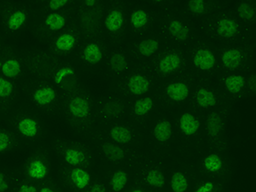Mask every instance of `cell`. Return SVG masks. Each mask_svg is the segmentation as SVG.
<instances>
[{"mask_svg": "<svg viewBox=\"0 0 256 192\" xmlns=\"http://www.w3.org/2000/svg\"><path fill=\"white\" fill-rule=\"evenodd\" d=\"M195 66L201 70H211L215 66V57L208 50H198L194 56Z\"/></svg>", "mask_w": 256, "mask_h": 192, "instance_id": "6da1fadb", "label": "cell"}, {"mask_svg": "<svg viewBox=\"0 0 256 192\" xmlns=\"http://www.w3.org/2000/svg\"><path fill=\"white\" fill-rule=\"evenodd\" d=\"M70 111L73 116L76 118H85L89 115L90 112V105L87 99L80 97L74 98L70 101L69 105Z\"/></svg>", "mask_w": 256, "mask_h": 192, "instance_id": "7a4b0ae2", "label": "cell"}, {"mask_svg": "<svg viewBox=\"0 0 256 192\" xmlns=\"http://www.w3.org/2000/svg\"><path fill=\"white\" fill-rule=\"evenodd\" d=\"M180 129L186 136H191L198 132L200 127V122L196 119L194 115L190 113H184L180 117Z\"/></svg>", "mask_w": 256, "mask_h": 192, "instance_id": "3957f363", "label": "cell"}, {"mask_svg": "<svg viewBox=\"0 0 256 192\" xmlns=\"http://www.w3.org/2000/svg\"><path fill=\"white\" fill-rule=\"evenodd\" d=\"M128 86L132 94L142 95L149 91V82L146 77L136 74L129 79Z\"/></svg>", "mask_w": 256, "mask_h": 192, "instance_id": "277c9868", "label": "cell"}, {"mask_svg": "<svg viewBox=\"0 0 256 192\" xmlns=\"http://www.w3.org/2000/svg\"><path fill=\"white\" fill-rule=\"evenodd\" d=\"M166 94L173 101H183L189 96V88L184 83H173L166 87Z\"/></svg>", "mask_w": 256, "mask_h": 192, "instance_id": "5b68a950", "label": "cell"}, {"mask_svg": "<svg viewBox=\"0 0 256 192\" xmlns=\"http://www.w3.org/2000/svg\"><path fill=\"white\" fill-rule=\"evenodd\" d=\"M181 59L176 53H172L163 57L159 63V70L162 73H169L179 69Z\"/></svg>", "mask_w": 256, "mask_h": 192, "instance_id": "8992f818", "label": "cell"}, {"mask_svg": "<svg viewBox=\"0 0 256 192\" xmlns=\"http://www.w3.org/2000/svg\"><path fill=\"white\" fill-rule=\"evenodd\" d=\"M238 24L232 19H222L219 21L217 33L223 38H232L238 33Z\"/></svg>", "mask_w": 256, "mask_h": 192, "instance_id": "52a82bcc", "label": "cell"}, {"mask_svg": "<svg viewBox=\"0 0 256 192\" xmlns=\"http://www.w3.org/2000/svg\"><path fill=\"white\" fill-rule=\"evenodd\" d=\"M222 128H223V122L220 115L216 112H212L207 118V131L208 135L212 138L218 136Z\"/></svg>", "mask_w": 256, "mask_h": 192, "instance_id": "ba28073f", "label": "cell"}, {"mask_svg": "<svg viewBox=\"0 0 256 192\" xmlns=\"http://www.w3.org/2000/svg\"><path fill=\"white\" fill-rule=\"evenodd\" d=\"M55 98V92L52 87L40 88L34 93L35 101L40 106L50 105Z\"/></svg>", "mask_w": 256, "mask_h": 192, "instance_id": "9c48e42d", "label": "cell"}, {"mask_svg": "<svg viewBox=\"0 0 256 192\" xmlns=\"http://www.w3.org/2000/svg\"><path fill=\"white\" fill-rule=\"evenodd\" d=\"M102 150L105 157L111 161H121L124 159V150L121 147L115 145L114 143H104L102 145Z\"/></svg>", "mask_w": 256, "mask_h": 192, "instance_id": "30bf717a", "label": "cell"}, {"mask_svg": "<svg viewBox=\"0 0 256 192\" xmlns=\"http://www.w3.org/2000/svg\"><path fill=\"white\" fill-rule=\"evenodd\" d=\"M70 178L73 181V185L80 190L86 188L90 183V175L81 168H77L73 169L71 172Z\"/></svg>", "mask_w": 256, "mask_h": 192, "instance_id": "8fae6325", "label": "cell"}, {"mask_svg": "<svg viewBox=\"0 0 256 192\" xmlns=\"http://www.w3.org/2000/svg\"><path fill=\"white\" fill-rule=\"evenodd\" d=\"M18 131L23 136L34 138L38 133V124L32 118H24L18 123Z\"/></svg>", "mask_w": 256, "mask_h": 192, "instance_id": "7c38bea8", "label": "cell"}, {"mask_svg": "<svg viewBox=\"0 0 256 192\" xmlns=\"http://www.w3.org/2000/svg\"><path fill=\"white\" fill-rule=\"evenodd\" d=\"M242 59V55L238 50L232 49L226 51L222 56V62L226 68L230 70H236L238 68Z\"/></svg>", "mask_w": 256, "mask_h": 192, "instance_id": "4fadbf2b", "label": "cell"}, {"mask_svg": "<svg viewBox=\"0 0 256 192\" xmlns=\"http://www.w3.org/2000/svg\"><path fill=\"white\" fill-rule=\"evenodd\" d=\"M154 136L159 142H166L172 136V125L168 121L158 123L154 129Z\"/></svg>", "mask_w": 256, "mask_h": 192, "instance_id": "5bb4252c", "label": "cell"}, {"mask_svg": "<svg viewBox=\"0 0 256 192\" xmlns=\"http://www.w3.org/2000/svg\"><path fill=\"white\" fill-rule=\"evenodd\" d=\"M28 175L32 178L43 179L47 175V167L40 160H35L28 166Z\"/></svg>", "mask_w": 256, "mask_h": 192, "instance_id": "9a60e30c", "label": "cell"}, {"mask_svg": "<svg viewBox=\"0 0 256 192\" xmlns=\"http://www.w3.org/2000/svg\"><path fill=\"white\" fill-rule=\"evenodd\" d=\"M123 15L121 11H112L105 19V26L108 30L116 32L121 29L123 25Z\"/></svg>", "mask_w": 256, "mask_h": 192, "instance_id": "2e32d148", "label": "cell"}, {"mask_svg": "<svg viewBox=\"0 0 256 192\" xmlns=\"http://www.w3.org/2000/svg\"><path fill=\"white\" fill-rule=\"evenodd\" d=\"M83 54L84 59L91 64L99 63L103 58V54L99 46L94 43L87 45V47L84 50Z\"/></svg>", "mask_w": 256, "mask_h": 192, "instance_id": "e0dca14e", "label": "cell"}, {"mask_svg": "<svg viewBox=\"0 0 256 192\" xmlns=\"http://www.w3.org/2000/svg\"><path fill=\"white\" fill-rule=\"evenodd\" d=\"M197 102L198 105L202 108L213 107L217 104V100L212 91H208L204 88H201L197 93Z\"/></svg>", "mask_w": 256, "mask_h": 192, "instance_id": "ac0fdd59", "label": "cell"}, {"mask_svg": "<svg viewBox=\"0 0 256 192\" xmlns=\"http://www.w3.org/2000/svg\"><path fill=\"white\" fill-rule=\"evenodd\" d=\"M110 136L119 143H128L132 140V133L125 126H114L110 131Z\"/></svg>", "mask_w": 256, "mask_h": 192, "instance_id": "d6986e66", "label": "cell"}, {"mask_svg": "<svg viewBox=\"0 0 256 192\" xmlns=\"http://www.w3.org/2000/svg\"><path fill=\"white\" fill-rule=\"evenodd\" d=\"M170 34L175 37L177 39L184 41L188 38V35L190 33V29L185 26H183L180 21H173L169 25L168 28Z\"/></svg>", "mask_w": 256, "mask_h": 192, "instance_id": "ffe728a7", "label": "cell"}, {"mask_svg": "<svg viewBox=\"0 0 256 192\" xmlns=\"http://www.w3.org/2000/svg\"><path fill=\"white\" fill-rule=\"evenodd\" d=\"M225 87L231 93L236 94L242 90L245 85V80L240 75H232L225 79Z\"/></svg>", "mask_w": 256, "mask_h": 192, "instance_id": "44dd1931", "label": "cell"}, {"mask_svg": "<svg viewBox=\"0 0 256 192\" xmlns=\"http://www.w3.org/2000/svg\"><path fill=\"white\" fill-rule=\"evenodd\" d=\"M1 70H2V73H4V76L8 77V78H15V77L18 76L19 73H21V64L18 60H7L2 65Z\"/></svg>", "mask_w": 256, "mask_h": 192, "instance_id": "7402d4cb", "label": "cell"}, {"mask_svg": "<svg viewBox=\"0 0 256 192\" xmlns=\"http://www.w3.org/2000/svg\"><path fill=\"white\" fill-rule=\"evenodd\" d=\"M65 23H66L65 18L63 17L62 15L57 13L48 15V17L45 19V24L53 31H57L62 29L65 26Z\"/></svg>", "mask_w": 256, "mask_h": 192, "instance_id": "603a6c76", "label": "cell"}, {"mask_svg": "<svg viewBox=\"0 0 256 192\" xmlns=\"http://www.w3.org/2000/svg\"><path fill=\"white\" fill-rule=\"evenodd\" d=\"M171 187L174 192H184L188 188V181L184 175L177 172L172 177L171 179Z\"/></svg>", "mask_w": 256, "mask_h": 192, "instance_id": "cb8c5ba5", "label": "cell"}, {"mask_svg": "<svg viewBox=\"0 0 256 192\" xmlns=\"http://www.w3.org/2000/svg\"><path fill=\"white\" fill-rule=\"evenodd\" d=\"M74 45H75V38L73 35L69 34L61 35L55 41L56 48L62 52H69L70 50L73 49Z\"/></svg>", "mask_w": 256, "mask_h": 192, "instance_id": "d4e9b609", "label": "cell"}, {"mask_svg": "<svg viewBox=\"0 0 256 192\" xmlns=\"http://www.w3.org/2000/svg\"><path fill=\"white\" fill-rule=\"evenodd\" d=\"M85 154L75 149H68L64 154V159L69 164L76 166L85 161Z\"/></svg>", "mask_w": 256, "mask_h": 192, "instance_id": "484cf974", "label": "cell"}, {"mask_svg": "<svg viewBox=\"0 0 256 192\" xmlns=\"http://www.w3.org/2000/svg\"><path fill=\"white\" fill-rule=\"evenodd\" d=\"M158 48H159L158 42L155 39H150V38L143 40L139 46V52L145 56H151L157 52Z\"/></svg>", "mask_w": 256, "mask_h": 192, "instance_id": "4316f807", "label": "cell"}, {"mask_svg": "<svg viewBox=\"0 0 256 192\" xmlns=\"http://www.w3.org/2000/svg\"><path fill=\"white\" fill-rule=\"evenodd\" d=\"M128 183V175L123 171H117L113 175L111 178L110 185L113 191L115 192H121Z\"/></svg>", "mask_w": 256, "mask_h": 192, "instance_id": "83f0119b", "label": "cell"}, {"mask_svg": "<svg viewBox=\"0 0 256 192\" xmlns=\"http://www.w3.org/2000/svg\"><path fill=\"white\" fill-rule=\"evenodd\" d=\"M146 181L151 186L162 188L165 185V177L162 172L156 169H152L146 176Z\"/></svg>", "mask_w": 256, "mask_h": 192, "instance_id": "f1b7e54d", "label": "cell"}, {"mask_svg": "<svg viewBox=\"0 0 256 192\" xmlns=\"http://www.w3.org/2000/svg\"><path fill=\"white\" fill-rule=\"evenodd\" d=\"M27 17L24 12L18 11L11 15L8 20V27L12 31H17L21 26L24 24Z\"/></svg>", "mask_w": 256, "mask_h": 192, "instance_id": "f546056e", "label": "cell"}, {"mask_svg": "<svg viewBox=\"0 0 256 192\" xmlns=\"http://www.w3.org/2000/svg\"><path fill=\"white\" fill-rule=\"evenodd\" d=\"M223 162L220 157L216 154H211L205 158L204 167L208 171L215 173L221 169Z\"/></svg>", "mask_w": 256, "mask_h": 192, "instance_id": "4dcf8cb0", "label": "cell"}, {"mask_svg": "<svg viewBox=\"0 0 256 192\" xmlns=\"http://www.w3.org/2000/svg\"><path fill=\"white\" fill-rule=\"evenodd\" d=\"M153 100L150 98H141L134 105V113L139 116L146 115L152 108Z\"/></svg>", "mask_w": 256, "mask_h": 192, "instance_id": "1f68e13d", "label": "cell"}, {"mask_svg": "<svg viewBox=\"0 0 256 192\" xmlns=\"http://www.w3.org/2000/svg\"><path fill=\"white\" fill-rule=\"evenodd\" d=\"M111 69L115 72H122L128 68L126 58L121 54H114L110 58Z\"/></svg>", "mask_w": 256, "mask_h": 192, "instance_id": "d6a6232c", "label": "cell"}, {"mask_svg": "<svg viewBox=\"0 0 256 192\" xmlns=\"http://www.w3.org/2000/svg\"><path fill=\"white\" fill-rule=\"evenodd\" d=\"M131 22L135 28H143L148 22V16L142 10L134 11L131 16Z\"/></svg>", "mask_w": 256, "mask_h": 192, "instance_id": "836d02e7", "label": "cell"}, {"mask_svg": "<svg viewBox=\"0 0 256 192\" xmlns=\"http://www.w3.org/2000/svg\"><path fill=\"white\" fill-rule=\"evenodd\" d=\"M238 11L239 17L244 20H251L255 16V10L250 4L247 3L240 4Z\"/></svg>", "mask_w": 256, "mask_h": 192, "instance_id": "e575fe53", "label": "cell"}, {"mask_svg": "<svg viewBox=\"0 0 256 192\" xmlns=\"http://www.w3.org/2000/svg\"><path fill=\"white\" fill-rule=\"evenodd\" d=\"M13 85L4 78H0V98H8L12 94Z\"/></svg>", "mask_w": 256, "mask_h": 192, "instance_id": "d590c367", "label": "cell"}, {"mask_svg": "<svg viewBox=\"0 0 256 192\" xmlns=\"http://www.w3.org/2000/svg\"><path fill=\"white\" fill-rule=\"evenodd\" d=\"M73 74H74V71L71 68L64 67L56 72L55 76H54V81L56 84H60L65 77L68 76V75H73Z\"/></svg>", "mask_w": 256, "mask_h": 192, "instance_id": "8d00e7d4", "label": "cell"}, {"mask_svg": "<svg viewBox=\"0 0 256 192\" xmlns=\"http://www.w3.org/2000/svg\"><path fill=\"white\" fill-rule=\"evenodd\" d=\"M191 12L196 14H202L204 12V2L202 0H191L188 3Z\"/></svg>", "mask_w": 256, "mask_h": 192, "instance_id": "74e56055", "label": "cell"}, {"mask_svg": "<svg viewBox=\"0 0 256 192\" xmlns=\"http://www.w3.org/2000/svg\"><path fill=\"white\" fill-rule=\"evenodd\" d=\"M11 143L10 137L6 133H0V152H3L8 149Z\"/></svg>", "mask_w": 256, "mask_h": 192, "instance_id": "f35d334b", "label": "cell"}, {"mask_svg": "<svg viewBox=\"0 0 256 192\" xmlns=\"http://www.w3.org/2000/svg\"><path fill=\"white\" fill-rule=\"evenodd\" d=\"M67 4H68L67 0H52L49 3V7L51 8L52 11H57Z\"/></svg>", "mask_w": 256, "mask_h": 192, "instance_id": "ab89813d", "label": "cell"}, {"mask_svg": "<svg viewBox=\"0 0 256 192\" xmlns=\"http://www.w3.org/2000/svg\"><path fill=\"white\" fill-rule=\"evenodd\" d=\"M214 190V184L212 182H206L204 185H201L196 191V192H212Z\"/></svg>", "mask_w": 256, "mask_h": 192, "instance_id": "60d3db41", "label": "cell"}, {"mask_svg": "<svg viewBox=\"0 0 256 192\" xmlns=\"http://www.w3.org/2000/svg\"><path fill=\"white\" fill-rule=\"evenodd\" d=\"M5 176L3 173H0V192H4L9 188L7 182L5 181Z\"/></svg>", "mask_w": 256, "mask_h": 192, "instance_id": "b9f144b4", "label": "cell"}, {"mask_svg": "<svg viewBox=\"0 0 256 192\" xmlns=\"http://www.w3.org/2000/svg\"><path fill=\"white\" fill-rule=\"evenodd\" d=\"M18 192H38L37 189L34 185H22L19 188Z\"/></svg>", "mask_w": 256, "mask_h": 192, "instance_id": "7bdbcfd3", "label": "cell"}, {"mask_svg": "<svg viewBox=\"0 0 256 192\" xmlns=\"http://www.w3.org/2000/svg\"><path fill=\"white\" fill-rule=\"evenodd\" d=\"M90 192H106V188L102 184H96L91 187Z\"/></svg>", "mask_w": 256, "mask_h": 192, "instance_id": "ee69618b", "label": "cell"}, {"mask_svg": "<svg viewBox=\"0 0 256 192\" xmlns=\"http://www.w3.org/2000/svg\"><path fill=\"white\" fill-rule=\"evenodd\" d=\"M95 4H96V1H94V0H87V1H86V4H87V6H93Z\"/></svg>", "mask_w": 256, "mask_h": 192, "instance_id": "f6af8a7d", "label": "cell"}, {"mask_svg": "<svg viewBox=\"0 0 256 192\" xmlns=\"http://www.w3.org/2000/svg\"><path fill=\"white\" fill-rule=\"evenodd\" d=\"M39 192H55L53 190H52L51 188H48V187H44V188H42L40 191H39Z\"/></svg>", "mask_w": 256, "mask_h": 192, "instance_id": "bcb514c9", "label": "cell"}, {"mask_svg": "<svg viewBox=\"0 0 256 192\" xmlns=\"http://www.w3.org/2000/svg\"><path fill=\"white\" fill-rule=\"evenodd\" d=\"M143 192L142 191H140V190H135V191H133V192Z\"/></svg>", "mask_w": 256, "mask_h": 192, "instance_id": "7dc6e473", "label": "cell"}]
</instances>
